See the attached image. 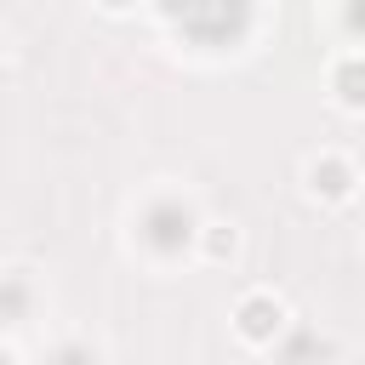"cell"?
I'll return each mask as SVG.
<instances>
[{"label":"cell","instance_id":"cell-1","mask_svg":"<svg viewBox=\"0 0 365 365\" xmlns=\"http://www.w3.org/2000/svg\"><path fill=\"white\" fill-rule=\"evenodd\" d=\"M188 234H194L188 205H177V200L148 205V217H143V240H148L154 251H182V245H188Z\"/></svg>","mask_w":365,"mask_h":365},{"label":"cell","instance_id":"cell-2","mask_svg":"<svg viewBox=\"0 0 365 365\" xmlns=\"http://www.w3.org/2000/svg\"><path fill=\"white\" fill-rule=\"evenodd\" d=\"M240 325H245V336H268V331H279V308L268 297H251L240 308Z\"/></svg>","mask_w":365,"mask_h":365},{"label":"cell","instance_id":"cell-3","mask_svg":"<svg viewBox=\"0 0 365 365\" xmlns=\"http://www.w3.org/2000/svg\"><path fill=\"white\" fill-rule=\"evenodd\" d=\"M314 182H319L325 194H342V188H348V171H342L336 160H325V165H314Z\"/></svg>","mask_w":365,"mask_h":365},{"label":"cell","instance_id":"cell-4","mask_svg":"<svg viewBox=\"0 0 365 365\" xmlns=\"http://www.w3.org/2000/svg\"><path fill=\"white\" fill-rule=\"evenodd\" d=\"M336 80H342V97H348V103H365V68H359V63H348Z\"/></svg>","mask_w":365,"mask_h":365}]
</instances>
